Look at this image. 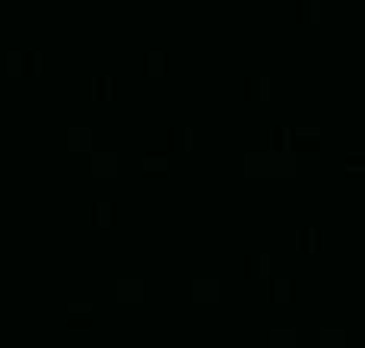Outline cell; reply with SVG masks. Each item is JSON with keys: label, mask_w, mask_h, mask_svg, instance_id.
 <instances>
[{"label": "cell", "mask_w": 365, "mask_h": 348, "mask_svg": "<svg viewBox=\"0 0 365 348\" xmlns=\"http://www.w3.org/2000/svg\"><path fill=\"white\" fill-rule=\"evenodd\" d=\"M149 73L152 76H162V51H152L149 54Z\"/></svg>", "instance_id": "11"}, {"label": "cell", "mask_w": 365, "mask_h": 348, "mask_svg": "<svg viewBox=\"0 0 365 348\" xmlns=\"http://www.w3.org/2000/svg\"><path fill=\"white\" fill-rule=\"evenodd\" d=\"M117 297L127 301V304L143 301V282H140V279H121V282H117Z\"/></svg>", "instance_id": "3"}, {"label": "cell", "mask_w": 365, "mask_h": 348, "mask_svg": "<svg viewBox=\"0 0 365 348\" xmlns=\"http://www.w3.org/2000/svg\"><path fill=\"white\" fill-rule=\"evenodd\" d=\"M99 174H114L117 171V159H114V155H99Z\"/></svg>", "instance_id": "7"}, {"label": "cell", "mask_w": 365, "mask_h": 348, "mask_svg": "<svg viewBox=\"0 0 365 348\" xmlns=\"http://www.w3.org/2000/svg\"><path fill=\"white\" fill-rule=\"evenodd\" d=\"M191 294L197 304H216L222 294V285H219V279H194Z\"/></svg>", "instance_id": "2"}, {"label": "cell", "mask_w": 365, "mask_h": 348, "mask_svg": "<svg viewBox=\"0 0 365 348\" xmlns=\"http://www.w3.org/2000/svg\"><path fill=\"white\" fill-rule=\"evenodd\" d=\"M346 171H356V174H365V162H346Z\"/></svg>", "instance_id": "16"}, {"label": "cell", "mask_w": 365, "mask_h": 348, "mask_svg": "<svg viewBox=\"0 0 365 348\" xmlns=\"http://www.w3.org/2000/svg\"><path fill=\"white\" fill-rule=\"evenodd\" d=\"M276 304H289V282L276 279Z\"/></svg>", "instance_id": "8"}, {"label": "cell", "mask_w": 365, "mask_h": 348, "mask_svg": "<svg viewBox=\"0 0 365 348\" xmlns=\"http://www.w3.org/2000/svg\"><path fill=\"white\" fill-rule=\"evenodd\" d=\"M317 345H321V348H346V345H349L346 329H321Z\"/></svg>", "instance_id": "5"}, {"label": "cell", "mask_w": 365, "mask_h": 348, "mask_svg": "<svg viewBox=\"0 0 365 348\" xmlns=\"http://www.w3.org/2000/svg\"><path fill=\"white\" fill-rule=\"evenodd\" d=\"M257 98H261V102H270V76H261V79H257Z\"/></svg>", "instance_id": "12"}, {"label": "cell", "mask_w": 365, "mask_h": 348, "mask_svg": "<svg viewBox=\"0 0 365 348\" xmlns=\"http://www.w3.org/2000/svg\"><path fill=\"white\" fill-rule=\"evenodd\" d=\"M308 10H311V26H317L321 22V0H311Z\"/></svg>", "instance_id": "14"}, {"label": "cell", "mask_w": 365, "mask_h": 348, "mask_svg": "<svg viewBox=\"0 0 365 348\" xmlns=\"http://www.w3.org/2000/svg\"><path fill=\"white\" fill-rule=\"evenodd\" d=\"M302 237H305V250H308V254H311V250H314V231L308 228V231H305Z\"/></svg>", "instance_id": "15"}, {"label": "cell", "mask_w": 365, "mask_h": 348, "mask_svg": "<svg viewBox=\"0 0 365 348\" xmlns=\"http://www.w3.org/2000/svg\"><path fill=\"white\" fill-rule=\"evenodd\" d=\"M267 345L270 348H296L299 342H296V329H270V335H267Z\"/></svg>", "instance_id": "4"}, {"label": "cell", "mask_w": 365, "mask_h": 348, "mask_svg": "<svg viewBox=\"0 0 365 348\" xmlns=\"http://www.w3.org/2000/svg\"><path fill=\"white\" fill-rule=\"evenodd\" d=\"M143 171H169V159L166 155H149V159H143Z\"/></svg>", "instance_id": "6"}, {"label": "cell", "mask_w": 365, "mask_h": 348, "mask_svg": "<svg viewBox=\"0 0 365 348\" xmlns=\"http://www.w3.org/2000/svg\"><path fill=\"white\" fill-rule=\"evenodd\" d=\"M245 174L251 177H289L296 174V155L292 152H245Z\"/></svg>", "instance_id": "1"}, {"label": "cell", "mask_w": 365, "mask_h": 348, "mask_svg": "<svg viewBox=\"0 0 365 348\" xmlns=\"http://www.w3.org/2000/svg\"><path fill=\"white\" fill-rule=\"evenodd\" d=\"M270 266H273V263H270V254L257 257V275H261V279H270Z\"/></svg>", "instance_id": "9"}, {"label": "cell", "mask_w": 365, "mask_h": 348, "mask_svg": "<svg viewBox=\"0 0 365 348\" xmlns=\"http://www.w3.org/2000/svg\"><path fill=\"white\" fill-rule=\"evenodd\" d=\"M292 136H302V139H314V136H321V127H296V130H292Z\"/></svg>", "instance_id": "10"}, {"label": "cell", "mask_w": 365, "mask_h": 348, "mask_svg": "<svg viewBox=\"0 0 365 348\" xmlns=\"http://www.w3.org/2000/svg\"><path fill=\"white\" fill-rule=\"evenodd\" d=\"M181 146H184V152H194V127H184L181 130Z\"/></svg>", "instance_id": "13"}]
</instances>
